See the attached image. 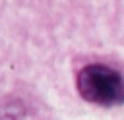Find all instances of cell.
Wrapping results in <instances>:
<instances>
[{
  "mask_svg": "<svg viewBox=\"0 0 124 120\" xmlns=\"http://www.w3.org/2000/svg\"><path fill=\"white\" fill-rule=\"evenodd\" d=\"M76 87L79 95L93 105H124V75L105 64H87L78 72Z\"/></svg>",
  "mask_w": 124,
  "mask_h": 120,
  "instance_id": "1",
  "label": "cell"
}]
</instances>
